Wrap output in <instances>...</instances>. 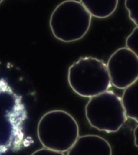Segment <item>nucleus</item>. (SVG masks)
Listing matches in <instances>:
<instances>
[{
	"mask_svg": "<svg viewBox=\"0 0 138 155\" xmlns=\"http://www.w3.org/2000/svg\"><path fill=\"white\" fill-rule=\"evenodd\" d=\"M27 112L21 96L0 79V155L18 150L24 144Z\"/></svg>",
	"mask_w": 138,
	"mask_h": 155,
	"instance_id": "f257e3e1",
	"label": "nucleus"
},
{
	"mask_svg": "<svg viewBox=\"0 0 138 155\" xmlns=\"http://www.w3.org/2000/svg\"><path fill=\"white\" fill-rule=\"evenodd\" d=\"M76 120L67 112L52 110L39 121L37 134L40 142L46 149L63 152L69 151L79 137Z\"/></svg>",
	"mask_w": 138,
	"mask_h": 155,
	"instance_id": "f03ea898",
	"label": "nucleus"
},
{
	"mask_svg": "<svg viewBox=\"0 0 138 155\" xmlns=\"http://www.w3.org/2000/svg\"><path fill=\"white\" fill-rule=\"evenodd\" d=\"M68 81L79 96L91 98L108 91L111 82L107 64L93 57L80 58L71 65Z\"/></svg>",
	"mask_w": 138,
	"mask_h": 155,
	"instance_id": "7ed1b4c3",
	"label": "nucleus"
},
{
	"mask_svg": "<svg viewBox=\"0 0 138 155\" xmlns=\"http://www.w3.org/2000/svg\"><path fill=\"white\" fill-rule=\"evenodd\" d=\"M91 16L81 1L67 0L58 4L51 15L50 26L58 40L75 42L82 38L90 26Z\"/></svg>",
	"mask_w": 138,
	"mask_h": 155,
	"instance_id": "20e7f679",
	"label": "nucleus"
},
{
	"mask_svg": "<svg viewBox=\"0 0 138 155\" xmlns=\"http://www.w3.org/2000/svg\"><path fill=\"white\" fill-rule=\"evenodd\" d=\"M85 112L92 127L108 133L119 131L127 118L121 98L112 91L90 98Z\"/></svg>",
	"mask_w": 138,
	"mask_h": 155,
	"instance_id": "39448f33",
	"label": "nucleus"
},
{
	"mask_svg": "<svg viewBox=\"0 0 138 155\" xmlns=\"http://www.w3.org/2000/svg\"><path fill=\"white\" fill-rule=\"evenodd\" d=\"M107 66L111 84L118 89H126L138 79V58L126 47L115 51Z\"/></svg>",
	"mask_w": 138,
	"mask_h": 155,
	"instance_id": "423d86ee",
	"label": "nucleus"
},
{
	"mask_svg": "<svg viewBox=\"0 0 138 155\" xmlns=\"http://www.w3.org/2000/svg\"><path fill=\"white\" fill-rule=\"evenodd\" d=\"M67 155H112V149L104 138L97 135H85L79 137Z\"/></svg>",
	"mask_w": 138,
	"mask_h": 155,
	"instance_id": "0eeeda50",
	"label": "nucleus"
},
{
	"mask_svg": "<svg viewBox=\"0 0 138 155\" xmlns=\"http://www.w3.org/2000/svg\"><path fill=\"white\" fill-rule=\"evenodd\" d=\"M82 3L91 16L106 18L112 15L118 6L117 0H82Z\"/></svg>",
	"mask_w": 138,
	"mask_h": 155,
	"instance_id": "6e6552de",
	"label": "nucleus"
},
{
	"mask_svg": "<svg viewBox=\"0 0 138 155\" xmlns=\"http://www.w3.org/2000/svg\"><path fill=\"white\" fill-rule=\"evenodd\" d=\"M121 100L127 117L138 123V79L125 89Z\"/></svg>",
	"mask_w": 138,
	"mask_h": 155,
	"instance_id": "1a4fd4ad",
	"label": "nucleus"
},
{
	"mask_svg": "<svg viewBox=\"0 0 138 155\" xmlns=\"http://www.w3.org/2000/svg\"><path fill=\"white\" fill-rule=\"evenodd\" d=\"M125 5L129 18L138 27V0H126Z\"/></svg>",
	"mask_w": 138,
	"mask_h": 155,
	"instance_id": "9d476101",
	"label": "nucleus"
},
{
	"mask_svg": "<svg viewBox=\"0 0 138 155\" xmlns=\"http://www.w3.org/2000/svg\"><path fill=\"white\" fill-rule=\"evenodd\" d=\"M126 48L138 58V27L135 28L126 40Z\"/></svg>",
	"mask_w": 138,
	"mask_h": 155,
	"instance_id": "9b49d317",
	"label": "nucleus"
},
{
	"mask_svg": "<svg viewBox=\"0 0 138 155\" xmlns=\"http://www.w3.org/2000/svg\"><path fill=\"white\" fill-rule=\"evenodd\" d=\"M31 155H64L62 152L54 151L46 148H43L39 149Z\"/></svg>",
	"mask_w": 138,
	"mask_h": 155,
	"instance_id": "f8f14e48",
	"label": "nucleus"
},
{
	"mask_svg": "<svg viewBox=\"0 0 138 155\" xmlns=\"http://www.w3.org/2000/svg\"><path fill=\"white\" fill-rule=\"evenodd\" d=\"M133 135L134 138V144L138 148V125L134 129Z\"/></svg>",
	"mask_w": 138,
	"mask_h": 155,
	"instance_id": "ddd939ff",
	"label": "nucleus"
},
{
	"mask_svg": "<svg viewBox=\"0 0 138 155\" xmlns=\"http://www.w3.org/2000/svg\"><path fill=\"white\" fill-rule=\"evenodd\" d=\"M2 2H3L2 1H0V4H1V3Z\"/></svg>",
	"mask_w": 138,
	"mask_h": 155,
	"instance_id": "4468645a",
	"label": "nucleus"
}]
</instances>
